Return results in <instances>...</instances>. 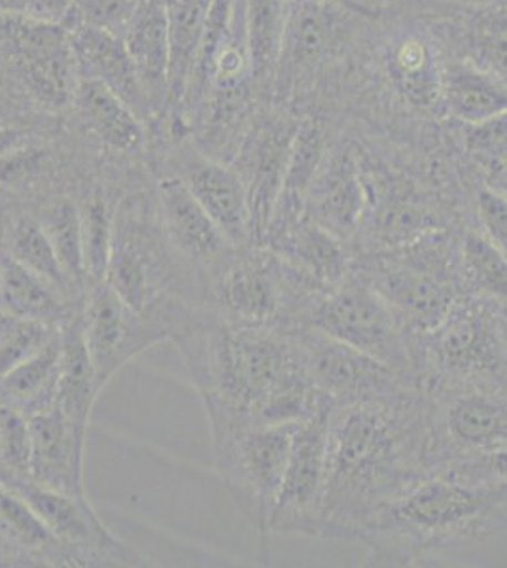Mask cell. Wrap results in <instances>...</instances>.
<instances>
[{
	"label": "cell",
	"instance_id": "48",
	"mask_svg": "<svg viewBox=\"0 0 507 568\" xmlns=\"http://www.w3.org/2000/svg\"><path fill=\"white\" fill-rule=\"evenodd\" d=\"M0 567H4V565H2V561H0Z\"/></svg>",
	"mask_w": 507,
	"mask_h": 568
},
{
	"label": "cell",
	"instance_id": "3",
	"mask_svg": "<svg viewBox=\"0 0 507 568\" xmlns=\"http://www.w3.org/2000/svg\"><path fill=\"white\" fill-rule=\"evenodd\" d=\"M507 532V485L436 470L356 532L372 567H418Z\"/></svg>",
	"mask_w": 507,
	"mask_h": 568
},
{
	"label": "cell",
	"instance_id": "26",
	"mask_svg": "<svg viewBox=\"0 0 507 568\" xmlns=\"http://www.w3.org/2000/svg\"><path fill=\"white\" fill-rule=\"evenodd\" d=\"M270 248L281 254L303 277L329 292L345 283L354 272L356 248L311 220L302 219L283 240Z\"/></svg>",
	"mask_w": 507,
	"mask_h": 568
},
{
	"label": "cell",
	"instance_id": "32",
	"mask_svg": "<svg viewBox=\"0 0 507 568\" xmlns=\"http://www.w3.org/2000/svg\"><path fill=\"white\" fill-rule=\"evenodd\" d=\"M458 273L464 296L481 297L507 310V258L477 220L458 230Z\"/></svg>",
	"mask_w": 507,
	"mask_h": 568
},
{
	"label": "cell",
	"instance_id": "30",
	"mask_svg": "<svg viewBox=\"0 0 507 568\" xmlns=\"http://www.w3.org/2000/svg\"><path fill=\"white\" fill-rule=\"evenodd\" d=\"M444 114L453 122L481 123L507 114V84L464 59L444 61Z\"/></svg>",
	"mask_w": 507,
	"mask_h": 568
},
{
	"label": "cell",
	"instance_id": "29",
	"mask_svg": "<svg viewBox=\"0 0 507 568\" xmlns=\"http://www.w3.org/2000/svg\"><path fill=\"white\" fill-rule=\"evenodd\" d=\"M72 103H77L88 130L109 149L122 154H135L144 146V122L103 82L95 78H78Z\"/></svg>",
	"mask_w": 507,
	"mask_h": 568
},
{
	"label": "cell",
	"instance_id": "31",
	"mask_svg": "<svg viewBox=\"0 0 507 568\" xmlns=\"http://www.w3.org/2000/svg\"><path fill=\"white\" fill-rule=\"evenodd\" d=\"M82 304L74 302L55 284L10 258L0 251V310L13 317L37 318L45 323H67Z\"/></svg>",
	"mask_w": 507,
	"mask_h": 568
},
{
	"label": "cell",
	"instance_id": "8",
	"mask_svg": "<svg viewBox=\"0 0 507 568\" xmlns=\"http://www.w3.org/2000/svg\"><path fill=\"white\" fill-rule=\"evenodd\" d=\"M296 326L322 332L417 379L413 362L415 339L372 284L356 272L318 297L290 328Z\"/></svg>",
	"mask_w": 507,
	"mask_h": 568
},
{
	"label": "cell",
	"instance_id": "17",
	"mask_svg": "<svg viewBox=\"0 0 507 568\" xmlns=\"http://www.w3.org/2000/svg\"><path fill=\"white\" fill-rule=\"evenodd\" d=\"M155 200L169 245L187 272L200 278L205 291L209 272L235 246L201 207L186 184L173 173L161 176L155 187Z\"/></svg>",
	"mask_w": 507,
	"mask_h": 568
},
{
	"label": "cell",
	"instance_id": "15",
	"mask_svg": "<svg viewBox=\"0 0 507 568\" xmlns=\"http://www.w3.org/2000/svg\"><path fill=\"white\" fill-rule=\"evenodd\" d=\"M300 122L288 114H276L252 123L230 163L246 190L254 245H264Z\"/></svg>",
	"mask_w": 507,
	"mask_h": 568
},
{
	"label": "cell",
	"instance_id": "22",
	"mask_svg": "<svg viewBox=\"0 0 507 568\" xmlns=\"http://www.w3.org/2000/svg\"><path fill=\"white\" fill-rule=\"evenodd\" d=\"M385 65L392 84L413 109L444 114V59L439 58L436 34L415 27L405 29L388 40Z\"/></svg>",
	"mask_w": 507,
	"mask_h": 568
},
{
	"label": "cell",
	"instance_id": "45",
	"mask_svg": "<svg viewBox=\"0 0 507 568\" xmlns=\"http://www.w3.org/2000/svg\"><path fill=\"white\" fill-rule=\"evenodd\" d=\"M26 144H29V141H27L23 131L13 128V125H7V123H0V158H4L13 150L26 146Z\"/></svg>",
	"mask_w": 507,
	"mask_h": 568
},
{
	"label": "cell",
	"instance_id": "44",
	"mask_svg": "<svg viewBox=\"0 0 507 568\" xmlns=\"http://www.w3.org/2000/svg\"><path fill=\"white\" fill-rule=\"evenodd\" d=\"M74 0H26V16L45 23H61L71 20Z\"/></svg>",
	"mask_w": 507,
	"mask_h": 568
},
{
	"label": "cell",
	"instance_id": "41",
	"mask_svg": "<svg viewBox=\"0 0 507 568\" xmlns=\"http://www.w3.org/2000/svg\"><path fill=\"white\" fill-rule=\"evenodd\" d=\"M142 0H74V16L88 26L123 39Z\"/></svg>",
	"mask_w": 507,
	"mask_h": 568
},
{
	"label": "cell",
	"instance_id": "34",
	"mask_svg": "<svg viewBox=\"0 0 507 568\" xmlns=\"http://www.w3.org/2000/svg\"><path fill=\"white\" fill-rule=\"evenodd\" d=\"M59 361L61 329L39 353H34L31 358L0 377V400L20 407L27 417L52 406L55 400Z\"/></svg>",
	"mask_w": 507,
	"mask_h": 568
},
{
	"label": "cell",
	"instance_id": "51",
	"mask_svg": "<svg viewBox=\"0 0 507 568\" xmlns=\"http://www.w3.org/2000/svg\"><path fill=\"white\" fill-rule=\"evenodd\" d=\"M506 175H507V173H506Z\"/></svg>",
	"mask_w": 507,
	"mask_h": 568
},
{
	"label": "cell",
	"instance_id": "28",
	"mask_svg": "<svg viewBox=\"0 0 507 568\" xmlns=\"http://www.w3.org/2000/svg\"><path fill=\"white\" fill-rule=\"evenodd\" d=\"M95 366L85 345L80 311L61 324V361H59L58 385L53 404L69 419L88 433L91 412L97 396L101 394Z\"/></svg>",
	"mask_w": 507,
	"mask_h": 568
},
{
	"label": "cell",
	"instance_id": "49",
	"mask_svg": "<svg viewBox=\"0 0 507 568\" xmlns=\"http://www.w3.org/2000/svg\"><path fill=\"white\" fill-rule=\"evenodd\" d=\"M477 2H481V0H477Z\"/></svg>",
	"mask_w": 507,
	"mask_h": 568
},
{
	"label": "cell",
	"instance_id": "1",
	"mask_svg": "<svg viewBox=\"0 0 507 568\" xmlns=\"http://www.w3.org/2000/svg\"><path fill=\"white\" fill-rule=\"evenodd\" d=\"M173 342L205 406L211 438L249 426L296 425L329 406L290 329L224 323L203 307Z\"/></svg>",
	"mask_w": 507,
	"mask_h": 568
},
{
	"label": "cell",
	"instance_id": "2",
	"mask_svg": "<svg viewBox=\"0 0 507 568\" xmlns=\"http://www.w3.org/2000/svg\"><path fill=\"white\" fill-rule=\"evenodd\" d=\"M432 471L420 388L332 407L316 538L354 540L375 511Z\"/></svg>",
	"mask_w": 507,
	"mask_h": 568
},
{
	"label": "cell",
	"instance_id": "12",
	"mask_svg": "<svg viewBox=\"0 0 507 568\" xmlns=\"http://www.w3.org/2000/svg\"><path fill=\"white\" fill-rule=\"evenodd\" d=\"M290 329L302 347L308 375L329 406L375 400L418 388L413 375L305 326Z\"/></svg>",
	"mask_w": 507,
	"mask_h": 568
},
{
	"label": "cell",
	"instance_id": "18",
	"mask_svg": "<svg viewBox=\"0 0 507 568\" xmlns=\"http://www.w3.org/2000/svg\"><path fill=\"white\" fill-rule=\"evenodd\" d=\"M176 165L179 171L173 175L186 184L232 245H254L249 197L237 171L230 163L203 154L200 149L179 152Z\"/></svg>",
	"mask_w": 507,
	"mask_h": 568
},
{
	"label": "cell",
	"instance_id": "40",
	"mask_svg": "<svg viewBox=\"0 0 507 568\" xmlns=\"http://www.w3.org/2000/svg\"><path fill=\"white\" fill-rule=\"evenodd\" d=\"M31 428L20 407L0 400V471L29 476Z\"/></svg>",
	"mask_w": 507,
	"mask_h": 568
},
{
	"label": "cell",
	"instance_id": "13",
	"mask_svg": "<svg viewBox=\"0 0 507 568\" xmlns=\"http://www.w3.org/2000/svg\"><path fill=\"white\" fill-rule=\"evenodd\" d=\"M80 317L101 388L141 353L173 339L168 324L133 310L107 281L88 284Z\"/></svg>",
	"mask_w": 507,
	"mask_h": 568
},
{
	"label": "cell",
	"instance_id": "38",
	"mask_svg": "<svg viewBox=\"0 0 507 568\" xmlns=\"http://www.w3.org/2000/svg\"><path fill=\"white\" fill-rule=\"evenodd\" d=\"M78 207H80V219H82L88 283H101L107 277V270H109L118 203H112L107 192L97 187L84 201L78 203Z\"/></svg>",
	"mask_w": 507,
	"mask_h": 568
},
{
	"label": "cell",
	"instance_id": "36",
	"mask_svg": "<svg viewBox=\"0 0 507 568\" xmlns=\"http://www.w3.org/2000/svg\"><path fill=\"white\" fill-rule=\"evenodd\" d=\"M288 0H243L244 37L251 59L252 80L275 77L283 52Z\"/></svg>",
	"mask_w": 507,
	"mask_h": 568
},
{
	"label": "cell",
	"instance_id": "50",
	"mask_svg": "<svg viewBox=\"0 0 507 568\" xmlns=\"http://www.w3.org/2000/svg\"><path fill=\"white\" fill-rule=\"evenodd\" d=\"M288 2H292V0H288Z\"/></svg>",
	"mask_w": 507,
	"mask_h": 568
},
{
	"label": "cell",
	"instance_id": "46",
	"mask_svg": "<svg viewBox=\"0 0 507 568\" xmlns=\"http://www.w3.org/2000/svg\"><path fill=\"white\" fill-rule=\"evenodd\" d=\"M26 16V0H0V18Z\"/></svg>",
	"mask_w": 507,
	"mask_h": 568
},
{
	"label": "cell",
	"instance_id": "39",
	"mask_svg": "<svg viewBox=\"0 0 507 568\" xmlns=\"http://www.w3.org/2000/svg\"><path fill=\"white\" fill-rule=\"evenodd\" d=\"M59 324L13 317L0 310V377L31 358L58 336Z\"/></svg>",
	"mask_w": 507,
	"mask_h": 568
},
{
	"label": "cell",
	"instance_id": "16",
	"mask_svg": "<svg viewBox=\"0 0 507 568\" xmlns=\"http://www.w3.org/2000/svg\"><path fill=\"white\" fill-rule=\"evenodd\" d=\"M366 211V182L358 142L335 136L308 187L303 219L354 246Z\"/></svg>",
	"mask_w": 507,
	"mask_h": 568
},
{
	"label": "cell",
	"instance_id": "42",
	"mask_svg": "<svg viewBox=\"0 0 507 568\" xmlns=\"http://www.w3.org/2000/svg\"><path fill=\"white\" fill-rule=\"evenodd\" d=\"M471 203L477 224L507 258V197L495 187L481 184L476 187Z\"/></svg>",
	"mask_w": 507,
	"mask_h": 568
},
{
	"label": "cell",
	"instance_id": "6",
	"mask_svg": "<svg viewBox=\"0 0 507 568\" xmlns=\"http://www.w3.org/2000/svg\"><path fill=\"white\" fill-rule=\"evenodd\" d=\"M297 425L249 426L212 438L214 465L235 508L256 530L262 565L271 562V516Z\"/></svg>",
	"mask_w": 507,
	"mask_h": 568
},
{
	"label": "cell",
	"instance_id": "37",
	"mask_svg": "<svg viewBox=\"0 0 507 568\" xmlns=\"http://www.w3.org/2000/svg\"><path fill=\"white\" fill-rule=\"evenodd\" d=\"M44 227L53 248L58 252L59 262L63 265L64 275L72 284L78 296L84 297L88 288V273L84 262V240H82V219L78 201L59 195L45 201L34 213Z\"/></svg>",
	"mask_w": 507,
	"mask_h": 568
},
{
	"label": "cell",
	"instance_id": "9",
	"mask_svg": "<svg viewBox=\"0 0 507 568\" xmlns=\"http://www.w3.org/2000/svg\"><path fill=\"white\" fill-rule=\"evenodd\" d=\"M0 481L20 495L42 519L74 567H150L149 557L123 544L101 521L88 495H69L40 485L23 474L0 471Z\"/></svg>",
	"mask_w": 507,
	"mask_h": 568
},
{
	"label": "cell",
	"instance_id": "47",
	"mask_svg": "<svg viewBox=\"0 0 507 568\" xmlns=\"http://www.w3.org/2000/svg\"><path fill=\"white\" fill-rule=\"evenodd\" d=\"M488 186L495 187L496 192L507 197V175L496 176L495 181L488 182Z\"/></svg>",
	"mask_w": 507,
	"mask_h": 568
},
{
	"label": "cell",
	"instance_id": "25",
	"mask_svg": "<svg viewBox=\"0 0 507 568\" xmlns=\"http://www.w3.org/2000/svg\"><path fill=\"white\" fill-rule=\"evenodd\" d=\"M0 561L4 567H74L31 506L0 481Z\"/></svg>",
	"mask_w": 507,
	"mask_h": 568
},
{
	"label": "cell",
	"instance_id": "10",
	"mask_svg": "<svg viewBox=\"0 0 507 568\" xmlns=\"http://www.w3.org/2000/svg\"><path fill=\"white\" fill-rule=\"evenodd\" d=\"M424 396L434 470L507 447V385Z\"/></svg>",
	"mask_w": 507,
	"mask_h": 568
},
{
	"label": "cell",
	"instance_id": "43",
	"mask_svg": "<svg viewBox=\"0 0 507 568\" xmlns=\"http://www.w3.org/2000/svg\"><path fill=\"white\" fill-rule=\"evenodd\" d=\"M437 470L450 471V474L463 476V478L507 485V447H501L498 452L487 453V455H481L476 459L460 460V463L444 466V468H437Z\"/></svg>",
	"mask_w": 507,
	"mask_h": 568
},
{
	"label": "cell",
	"instance_id": "21",
	"mask_svg": "<svg viewBox=\"0 0 507 568\" xmlns=\"http://www.w3.org/2000/svg\"><path fill=\"white\" fill-rule=\"evenodd\" d=\"M71 33L72 48L77 53L78 74L95 78L135 110L142 122L154 116L146 91L142 88L135 63L129 55L128 45L116 34L88 26L72 12L64 23Z\"/></svg>",
	"mask_w": 507,
	"mask_h": 568
},
{
	"label": "cell",
	"instance_id": "4",
	"mask_svg": "<svg viewBox=\"0 0 507 568\" xmlns=\"http://www.w3.org/2000/svg\"><path fill=\"white\" fill-rule=\"evenodd\" d=\"M354 272L372 284L413 339L442 323L464 296L458 230H437L402 245L356 252Z\"/></svg>",
	"mask_w": 507,
	"mask_h": 568
},
{
	"label": "cell",
	"instance_id": "7",
	"mask_svg": "<svg viewBox=\"0 0 507 568\" xmlns=\"http://www.w3.org/2000/svg\"><path fill=\"white\" fill-rule=\"evenodd\" d=\"M205 307L224 323L286 328L294 300L284 260L267 245L235 246L205 277Z\"/></svg>",
	"mask_w": 507,
	"mask_h": 568
},
{
	"label": "cell",
	"instance_id": "35",
	"mask_svg": "<svg viewBox=\"0 0 507 568\" xmlns=\"http://www.w3.org/2000/svg\"><path fill=\"white\" fill-rule=\"evenodd\" d=\"M212 0H168L169 101L182 104Z\"/></svg>",
	"mask_w": 507,
	"mask_h": 568
},
{
	"label": "cell",
	"instance_id": "5",
	"mask_svg": "<svg viewBox=\"0 0 507 568\" xmlns=\"http://www.w3.org/2000/svg\"><path fill=\"white\" fill-rule=\"evenodd\" d=\"M424 394L507 385V310L463 296L442 323L413 343Z\"/></svg>",
	"mask_w": 507,
	"mask_h": 568
},
{
	"label": "cell",
	"instance_id": "14",
	"mask_svg": "<svg viewBox=\"0 0 507 568\" xmlns=\"http://www.w3.org/2000/svg\"><path fill=\"white\" fill-rule=\"evenodd\" d=\"M329 409L332 406L322 407L318 414L297 425L283 485L271 516V535L315 538L326 474Z\"/></svg>",
	"mask_w": 507,
	"mask_h": 568
},
{
	"label": "cell",
	"instance_id": "11",
	"mask_svg": "<svg viewBox=\"0 0 507 568\" xmlns=\"http://www.w3.org/2000/svg\"><path fill=\"white\" fill-rule=\"evenodd\" d=\"M0 55L45 109H63L74 101L80 74L67 26L29 16L0 18Z\"/></svg>",
	"mask_w": 507,
	"mask_h": 568
},
{
	"label": "cell",
	"instance_id": "24",
	"mask_svg": "<svg viewBox=\"0 0 507 568\" xmlns=\"http://www.w3.org/2000/svg\"><path fill=\"white\" fill-rule=\"evenodd\" d=\"M334 141L335 135L324 118L307 116L300 122L283 187L265 233L264 245L270 246L283 240L284 235L303 219L308 187L313 184L316 171Z\"/></svg>",
	"mask_w": 507,
	"mask_h": 568
},
{
	"label": "cell",
	"instance_id": "20",
	"mask_svg": "<svg viewBox=\"0 0 507 568\" xmlns=\"http://www.w3.org/2000/svg\"><path fill=\"white\" fill-rule=\"evenodd\" d=\"M351 16L358 13L326 0H292L276 82L292 84L305 72L313 71L334 48Z\"/></svg>",
	"mask_w": 507,
	"mask_h": 568
},
{
	"label": "cell",
	"instance_id": "23",
	"mask_svg": "<svg viewBox=\"0 0 507 568\" xmlns=\"http://www.w3.org/2000/svg\"><path fill=\"white\" fill-rule=\"evenodd\" d=\"M445 16L434 29L444 31L453 58L464 59L507 84V0H485Z\"/></svg>",
	"mask_w": 507,
	"mask_h": 568
},
{
	"label": "cell",
	"instance_id": "27",
	"mask_svg": "<svg viewBox=\"0 0 507 568\" xmlns=\"http://www.w3.org/2000/svg\"><path fill=\"white\" fill-rule=\"evenodd\" d=\"M154 112L169 101L168 0H142L123 34Z\"/></svg>",
	"mask_w": 507,
	"mask_h": 568
},
{
	"label": "cell",
	"instance_id": "19",
	"mask_svg": "<svg viewBox=\"0 0 507 568\" xmlns=\"http://www.w3.org/2000/svg\"><path fill=\"white\" fill-rule=\"evenodd\" d=\"M29 478L55 491L85 495L84 463L88 433L78 428L55 404L29 415Z\"/></svg>",
	"mask_w": 507,
	"mask_h": 568
},
{
	"label": "cell",
	"instance_id": "33",
	"mask_svg": "<svg viewBox=\"0 0 507 568\" xmlns=\"http://www.w3.org/2000/svg\"><path fill=\"white\" fill-rule=\"evenodd\" d=\"M0 251L7 252L10 258L27 267L29 272L37 273L45 281L55 284L59 291H63L74 302L82 304L84 297L78 296L72 288L52 241L34 214H18L8 222L7 227H2Z\"/></svg>",
	"mask_w": 507,
	"mask_h": 568
}]
</instances>
